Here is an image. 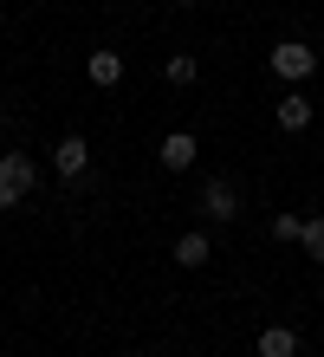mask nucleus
I'll return each instance as SVG.
<instances>
[{"mask_svg": "<svg viewBox=\"0 0 324 357\" xmlns=\"http://www.w3.org/2000/svg\"><path fill=\"white\" fill-rule=\"evenodd\" d=\"M266 66H272V78H286V85H305V78L318 72V52L305 46V39H279Z\"/></svg>", "mask_w": 324, "mask_h": 357, "instance_id": "1", "label": "nucleus"}, {"mask_svg": "<svg viewBox=\"0 0 324 357\" xmlns=\"http://www.w3.org/2000/svg\"><path fill=\"white\" fill-rule=\"evenodd\" d=\"M194 156H201V143H194L188 130H169V137L156 143V162H162V169H176V176L188 169V162H194Z\"/></svg>", "mask_w": 324, "mask_h": 357, "instance_id": "5", "label": "nucleus"}, {"mask_svg": "<svg viewBox=\"0 0 324 357\" xmlns=\"http://www.w3.org/2000/svg\"><path fill=\"white\" fill-rule=\"evenodd\" d=\"M259 357H298V331L292 325H266L259 331Z\"/></svg>", "mask_w": 324, "mask_h": 357, "instance_id": "8", "label": "nucleus"}, {"mask_svg": "<svg viewBox=\"0 0 324 357\" xmlns=\"http://www.w3.org/2000/svg\"><path fill=\"white\" fill-rule=\"evenodd\" d=\"M305 254L324 266V215H311V221H305Z\"/></svg>", "mask_w": 324, "mask_h": 357, "instance_id": "11", "label": "nucleus"}, {"mask_svg": "<svg viewBox=\"0 0 324 357\" xmlns=\"http://www.w3.org/2000/svg\"><path fill=\"white\" fill-rule=\"evenodd\" d=\"M84 78H91V85H104V91H111L117 78H123V52H91V59H84Z\"/></svg>", "mask_w": 324, "mask_h": 357, "instance_id": "7", "label": "nucleus"}, {"mask_svg": "<svg viewBox=\"0 0 324 357\" xmlns=\"http://www.w3.org/2000/svg\"><path fill=\"white\" fill-rule=\"evenodd\" d=\"M33 182H39L33 156H0V208H20L33 195Z\"/></svg>", "mask_w": 324, "mask_h": 357, "instance_id": "3", "label": "nucleus"}, {"mask_svg": "<svg viewBox=\"0 0 324 357\" xmlns=\"http://www.w3.org/2000/svg\"><path fill=\"white\" fill-rule=\"evenodd\" d=\"M182 7H201V0H182Z\"/></svg>", "mask_w": 324, "mask_h": 357, "instance_id": "13", "label": "nucleus"}, {"mask_svg": "<svg viewBox=\"0 0 324 357\" xmlns=\"http://www.w3.org/2000/svg\"><path fill=\"white\" fill-rule=\"evenodd\" d=\"M272 117H279V130H292V137H298V130H311V98H305V91H286Z\"/></svg>", "mask_w": 324, "mask_h": 357, "instance_id": "6", "label": "nucleus"}, {"mask_svg": "<svg viewBox=\"0 0 324 357\" xmlns=\"http://www.w3.org/2000/svg\"><path fill=\"white\" fill-rule=\"evenodd\" d=\"M201 215L214 227H233V221H240V188H233L227 176H208L201 182Z\"/></svg>", "mask_w": 324, "mask_h": 357, "instance_id": "2", "label": "nucleus"}, {"mask_svg": "<svg viewBox=\"0 0 324 357\" xmlns=\"http://www.w3.org/2000/svg\"><path fill=\"white\" fill-rule=\"evenodd\" d=\"M162 78H169V85H194V78H201V66H194L188 52H176V59L162 66Z\"/></svg>", "mask_w": 324, "mask_h": 357, "instance_id": "10", "label": "nucleus"}, {"mask_svg": "<svg viewBox=\"0 0 324 357\" xmlns=\"http://www.w3.org/2000/svg\"><path fill=\"white\" fill-rule=\"evenodd\" d=\"M52 169H59L65 182H78L84 169H91V143H84V137H59V150H52Z\"/></svg>", "mask_w": 324, "mask_h": 357, "instance_id": "4", "label": "nucleus"}, {"mask_svg": "<svg viewBox=\"0 0 324 357\" xmlns=\"http://www.w3.org/2000/svg\"><path fill=\"white\" fill-rule=\"evenodd\" d=\"M272 234L279 241H305V215H272Z\"/></svg>", "mask_w": 324, "mask_h": 357, "instance_id": "12", "label": "nucleus"}, {"mask_svg": "<svg viewBox=\"0 0 324 357\" xmlns=\"http://www.w3.org/2000/svg\"><path fill=\"white\" fill-rule=\"evenodd\" d=\"M208 254H214V241L201 234V227H188V234L176 241V260H182V266H208Z\"/></svg>", "mask_w": 324, "mask_h": 357, "instance_id": "9", "label": "nucleus"}]
</instances>
